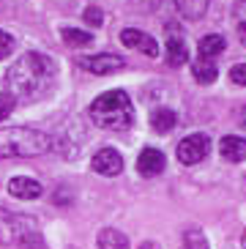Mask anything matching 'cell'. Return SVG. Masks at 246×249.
<instances>
[{
  "label": "cell",
  "instance_id": "cell-1",
  "mask_svg": "<svg viewBox=\"0 0 246 249\" xmlns=\"http://www.w3.org/2000/svg\"><path fill=\"white\" fill-rule=\"evenodd\" d=\"M55 80V63L41 52H25L6 71L8 93L17 99H36Z\"/></svg>",
  "mask_w": 246,
  "mask_h": 249
},
{
  "label": "cell",
  "instance_id": "cell-2",
  "mask_svg": "<svg viewBox=\"0 0 246 249\" xmlns=\"http://www.w3.org/2000/svg\"><path fill=\"white\" fill-rule=\"evenodd\" d=\"M55 140L33 126H8L0 129V159H30L50 154Z\"/></svg>",
  "mask_w": 246,
  "mask_h": 249
},
{
  "label": "cell",
  "instance_id": "cell-3",
  "mask_svg": "<svg viewBox=\"0 0 246 249\" xmlns=\"http://www.w3.org/2000/svg\"><path fill=\"white\" fill-rule=\"evenodd\" d=\"M90 124L99 129H109V132H123L134 124V107L126 90H107L90 104L88 110Z\"/></svg>",
  "mask_w": 246,
  "mask_h": 249
},
{
  "label": "cell",
  "instance_id": "cell-4",
  "mask_svg": "<svg viewBox=\"0 0 246 249\" xmlns=\"http://www.w3.org/2000/svg\"><path fill=\"white\" fill-rule=\"evenodd\" d=\"M164 50H167V63L170 66H183L189 60V47H186V36H183L181 25L167 22L164 25Z\"/></svg>",
  "mask_w": 246,
  "mask_h": 249
},
{
  "label": "cell",
  "instance_id": "cell-5",
  "mask_svg": "<svg viewBox=\"0 0 246 249\" xmlns=\"http://www.w3.org/2000/svg\"><path fill=\"white\" fill-rule=\"evenodd\" d=\"M28 230H36V225L30 219H19L14 213H8L6 208H0V238L8 244H28L25 241V233Z\"/></svg>",
  "mask_w": 246,
  "mask_h": 249
},
{
  "label": "cell",
  "instance_id": "cell-6",
  "mask_svg": "<svg viewBox=\"0 0 246 249\" xmlns=\"http://www.w3.org/2000/svg\"><path fill=\"white\" fill-rule=\"evenodd\" d=\"M208 151H211L208 134H189L178 145V161L181 164H197V161H203L208 156Z\"/></svg>",
  "mask_w": 246,
  "mask_h": 249
},
{
  "label": "cell",
  "instance_id": "cell-7",
  "mask_svg": "<svg viewBox=\"0 0 246 249\" xmlns=\"http://www.w3.org/2000/svg\"><path fill=\"white\" fill-rule=\"evenodd\" d=\"M90 170L99 173V176L112 178L123 170V156L118 154L115 148H102V151H96L93 159H90Z\"/></svg>",
  "mask_w": 246,
  "mask_h": 249
},
{
  "label": "cell",
  "instance_id": "cell-8",
  "mask_svg": "<svg viewBox=\"0 0 246 249\" xmlns=\"http://www.w3.org/2000/svg\"><path fill=\"white\" fill-rule=\"evenodd\" d=\"M121 41L129 47V50L142 52L145 58H156V55H159V44H156V38L148 36V33H142V30H137V28H126L121 33Z\"/></svg>",
  "mask_w": 246,
  "mask_h": 249
},
{
  "label": "cell",
  "instance_id": "cell-9",
  "mask_svg": "<svg viewBox=\"0 0 246 249\" xmlns=\"http://www.w3.org/2000/svg\"><path fill=\"white\" fill-rule=\"evenodd\" d=\"M167 167V159L164 154H161L159 148H142L137 156V170H140V176L142 178H156L161 176Z\"/></svg>",
  "mask_w": 246,
  "mask_h": 249
},
{
  "label": "cell",
  "instance_id": "cell-10",
  "mask_svg": "<svg viewBox=\"0 0 246 249\" xmlns=\"http://www.w3.org/2000/svg\"><path fill=\"white\" fill-rule=\"evenodd\" d=\"M80 66L88 69L90 74H99V77H104V74H112V71H121L123 66H126V60L121 58V55H93V58H82Z\"/></svg>",
  "mask_w": 246,
  "mask_h": 249
},
{
  "label": "cell",
  "instance_id": "cell-11",
  "mask_svg": "<svg viewBox=\"0 0 246 249\" xmlns=\"http://www.w3.org/2000/svg\"><path fill=\"white\" fill-rule=\"evenodd\" d=\"M41 183L36 178H28V176H17L8 181V195L17 200H38L41 197Z\"/></svg>",
  "mask_w": 246,
  "mask_h": 249
},
{
  "label": "cell",
  "instance_id": "cell-12",
  "mask_svg": "<svg viewBox=\"0 0 246 249\" xmlns=\"http://www.w3.org/2000/svg\"><path fill=\"white\" fill-rule=\"evenodd\" d=\"M219 154L225 156L227 161H244L246 159V140L244 137H232V134H227V137L219 140Z\"/></svg>",
  "mask_w": 246,
  "mask_h": 249
},
{
  "label": "cell",
  "instance_id": "cell-13",
  "mask_svg": "<svg viewBox=\"0 0 246 249\" xmlns=\"http://www.w3.org/2000/svg\"><path fill=\"white\" fill-rule=\"evenodd\" d=\"M192 74H194L197 82H203V85H211V82L219 77V66L213 58H205V55H200V58L192 63Z\"/></svg>",
  "mask_w": 246,
  "mask_h": 249
},
{
  "label": "cell",
  "instance_id": "cell-14",
  "mask_svg": "<svg viewBox=\"0 0 246 249\" xmlns=\"http://www.w3.org/2000/svg\"><path fill=\"white\" fill-rule=\"evenodd\" d=\"M151 126H153V132L167 134L178 126V115H175L173 110H167V107H159V110L151 112Z\"/></svg>",
  "mask_w": 246,
  "mask_h": 249
},
{
  "label": "cell",
  "instance_id": "cell-15",
  "mask_svg": "<svg viewBox=\"0 0 246 249\" xmlns=\"http://www.w3.org/2000/svg\"><path fill=\"white\" fill-rule=\"evenodd\" d=\"M175 8L181 11L183 19L197 22V19H203L205 8H208V0H175Z\"/></svg>",
  "mask_w": 246,
  "mask_h": 249
},
{
  "label": "cell",
  "instance_id": "cell-16",
  "mask_svg": "<svg viewBox=\"0 0 246 249\" xmlns=\"http://www.w3.org/2000/svg\"><path fill=\"white\" fill-rule=\"evenodd\" d=\"M225 47H227L225 36H219V33H208L205 38H200L197 50H200V55H205V58H213V55H219V52H225Z\"/></svg>",
  "mask_w": 246,
  "mask_h": 249
},
{
  "label": "cell",
  "instance_id": "cell-17",
  "mask_svg": "<svg viewBox=\"0 0 246 249\" xmlns=\"http://www.w3.org/2000/svg\"><path fill=\"white\" fill-rule=\"evenodd\" d=\"M99 247H102V249H126V247H129V238H126L121 230L107 227V230L99 233Z\"/></svg>",
  "mask_w": 246,
  "mask_h": 249
},
{
  "label": "cell",
  "instance_id": "cell-18",
  "mask_svg": "<svg viewBox=\"0 0 246 249\" xmlns=\"http://www.w3.org/2000/svg\"><path fill=\"white\" fill-rule=\"evenodd\" d=\"M63 41L69 47H88L93 41V36L88 30H80V28H63Z\"/></svg>",
  "mask_w": 246,
  "mask_h": 249
},
{
  "label": "cell",
  "instance_id": "cell-19",
  "mask_svg": "<svg viewBox=\"0 0 246 249\" xmlns=\"http://www.w3.org/2000/svg\"><path fill=\"white\" fill-rule=\"evenodd\" d=\"M14 52V36H8L6 30H0V58H8Z\"/></svg>",
  "mask_w": 246,
  "mask_h": 249
},
{
  "label": "cell",
  "instance_id": "cell-20",
  "mask_svg": "<svg viewBox=\"0 0 246 249\" xmlns=\"http://www.w3.org/2000/svg\"><path fill=\"white\" fill-rule=\"evenodd\" d=\"M11 110H14V96L0 93V121H6L11 115Z\"/></svg>",
  "mask_w": 246,
  "mask_h": 249
},
{
  "label": "cell",
  "instance_id": "cell-21",
  "mask_svg": "<svg viewBox=\"0 0 246 249\" xmlns=\"http://www.w3.org/2000/svg\"><path fill=\"white\" fill-rule=\"evenodd\" d=\"M230 80L235 82V85H246V63H235V66L230 69Z\"/></svg>",
  "mask_w": 246,
  "mask_h": 249
},
{
  "label": "cell",
  "instance_id": "cell-22",
  "mask_svg": "<svg viewBox=\"0 0 246 249\" xmlns=\"http://www.w3.org/2000/svg\"><path fill=\"white\" fill-rule=\"evenodd\" d=\"M85 22H90V25H102L104 22V17H102V8H96V6H90V8H85Z\"/></svg>",
  "mask_w": 246,
  "mask_h": 249
},
{
  "label": "cell",
  "instance_id": "cell-23",
  "mask_svg": "<svg viewBox=\"0 0 246 249\" xmlns=\"http://www.w3.org/2000/svg\"><path fill=\"white\" fill-rule=\"evenodd\" d=\"M186 244H189V247H208V241H205L200 233L194 235V230H189V233H186Z\"/></svg>",
  "mask_w": 246,
  "mask_h": 249
},
{
  "label": "cell",
  "instance_id": "cell-24",
  "mask_svg": "<svg viewBox=\"0 0 246 249\" xmlns=\"http://www.w3.org/2000/svg\"><path fill=\"white\" fill-rule=\"evenodd\" d=\"M241 11H244V17H241V22L246 25V0H244V3H241Z\"/></svg>",
  "mask_w": 246,
  "mask_h": 249
},
{
  "label": "cell",
  "instance_id": "cell-25",
  "mask_svg": "<svg viewBox=\"0 0 246 249\" xmlns=\"http://www.w3.org/2000/svg\"><path fill=\"white\" fill-rule=\"evenodd\" d=\"M244 247H246V233H244Z\"/></svg>",
  "mask_w": 246,
  "mask_h": 249
},
{
  "label": "cell",
  "instance_id": "cell-26",
  "mask_svg": "<svg viewBox=\"0 0 246 249\" xmlns=\"http://www.w3.org/2000/svg\"><path fill=\"white\" fill-rule=\"evenodd\" d=\"M244 181H246V176H244Z\"/></svg>",
  "mask_w": 246,
  "mask_h": 249
}]
</instances>
